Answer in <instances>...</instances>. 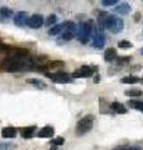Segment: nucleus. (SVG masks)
Instances as JSON below:
<instances>
[{"label":"nucleus","mask_w":143,"mask_h":150,"mask_svg":"<svg viewBox=\"0 0 143 150\" xmlns=\"http://www.w3.org/2000/svg\"><path fill=\"white\" fill-rule=\"evenodd\" d=\"M93 123H95V116L91 115V114L81 118L76 125V134L84 135L86 133H89V131L92 129V126H93Z\"/></svg>","instance_id":"1"},{"label":"nucleus","mask_w":143,"mask_h":150,"mask_svg":"<svg viewBox=\"0 0 143 150\" xmlns=\"http://www.w3.org/2000/svg\"><path fill=\"white\" fill-rule=\"evenodd\" d=\"M123 20L121 18H118L116 15H107V19H106V29H108L113 33V34H118L123 30Z\"/></svg>","instance_id":"2"},{"label":"nucleus","mask_w":143,"mask_h":150,"mask_svg":"<svg viewBox=\"0 0 143 150\" xmlns=\"http://www.w3.org/2000/svg\"><path fill=\"white\" fill-rule=\"evenodd\" d=\"M92 21H86V23H81L78 25V31H77V39L81 41L82 44H86L89 41L90 36L92 34Z\"/></svg>","instance_id":"3"},{"label":"nucleus","mask_w":143,"mask_h":150,"mask_svg":"<svg viewBox=\"0 0 143 150\" xmlns=\"http://www.w3.org/2000/svg\"><path fill=\"white\" fill-rule=\"evenodd\" d=\"M97 70V67H90V65H82V67L73 71L71 75V78H90L93 75V73Z\"/></svg>","instance_id":"4"},{"label":"nucleus","mask_w":143,"mask_h":150,"mask_svg":"<svg viewBox=\"0 0 143 150\" xmlns=\"http://www.w3.org/2000/svg\"><path fill=\"white\" fill-rule=\"evenodd\" d=\"M46 76L49 79H51L54 83H62V84H66V83H71L72 81V78L70 74L67 73H46Z\"/></svg>","instance_id":"5"},{"label":"nucleus","mask_w":143,"mask_h":150,"mask_svg":"<svg viewBox=\"0 0 143 150\" xmlns=\"http://www.w3.org/2000/svg\"><path fill=\"white\" fill-rule=\"evenodd\" d=\"M27 25H29L31 29H39L44 25V18L40 15V14H34L29 18L27 20Z\"/></svg>","instance_id":"6"},{"label":"nucleus","mask_w":143,"mask_h":150,"mask_svg":"<svg viewBox=\"0 0 143 150\" xmlns=\"http://www.w3.org/2000/svg\"><path fill=\"white\" fill-rule=\"evenodd\" d=\"M27 20H29V18H27L26 11H19L14 15V24L16 26L22 28V26L27 25Z\"/></svg>","instance_id":"7"},{"label":"nucleus","mask_w":143,"mask_h":150,"mask_svg":"<svg viewBox=\"0 0 143 150\" xmlns=\"http://www.w3.org/2000/svg\"><path fill=\"white\" fill-rule=\"evenodd\" d=\"M105 40H106V39H105L103 31L96 30L95 35H93V43H92V46H93L95 49H101V48H103Z\"/></svg>","instance_id":"8"},{"label":"nucleus","mask_w":143,"mask_h":150,"mask_svg":"<svg viewBox=\"0 0 143 150\" xmlns=\"http://www.w3.org/2000/svg\"><path fill=\"white\" fill-rule=\"evenodd\" d=\"M110 109L112 110L113 112H117V114H126L127 109L122 103H118V101H113L112 104L110 105Z\"/></svg>","instance_id":"9"},{"label":"nucleus","mask_w":143,"mask_h":150,"mask_svg":"<svg viewBox=\"0 0 143 150\" xmlns=\"http://www.w3.org/2000/svg\"><path fill=\"white\" fill-rule=\"evenodd\" d=\"M55 135V129L52 126H45V128L41 129L39 133H38V137L39 138H51Z\"/></svg>","instance_id":"10"},{"label":"nucleus","mask_w":143,"mask_h":150,"mask_svg":"<svg viewBox=\"0 0 143 150\" xmlns=\"http://www.w3.org/2000/svg\"><path fill=\"white\" fill-rule=\"evenodd\" d=\"M13 15H14V13H13L11 9L1 8L0 9V23H6Z\"/></svg>","instance_id":"11"},{"label":"nucleus","mask_w":143,"mask_h":150,"mask_svg":"<svg viewBox=\"0 0 143 150\" xmlns=\"http://www.w3.org/2000/svg\"><path fill=\"white\" fill-rule=\"evenodd\" d=\"M17 134V130L15 128H13V126H6V128H4L1 130V135L3 138H6V139H11V138H15Z\"/></svg>","instance_id":"12"},{"label":"nucleus","mask_w":143,"mask_h":150,"mask_svg":"<svg viewBox=\"0 0 143 150\" xmlns=\"http://www.w3.org/2000/svg\"><path fill=\"white\" fill-rule=\"evenodd\" d=\"M116 13L121 14V15H127V14L131 13V5L128 3H121L119 5L116 6Z\"/></svg>","instance_id":"13"},{"label":"nucleus","mask_w":143,"mask_h":150,"mask_svg":"<svg viewBox=\"0 0 143 150\" xmlns=\"http://www.w3.org/2000/svg\"><path fill=\"white\" fill-rule=\"evenodd\" d=\"M114 59H117V50L114 48H108L105 51V60L106 62H113Z\"/></svg>","instance_id":"14"},{"label":"nucleus","mask_w":143,"mask_h":150,"mask_svg":"<svg viewBox=\"0 0 143 150\" xmlns=\"http://www.w3.org/2000/svg\"><path fill=\"white\" fill-rule=\"evenodd\" d=\"M36 130V125H33V126H26V128H22L20 131H21V137L25 138V139H29L34 135Z\"/></svg>","instance_id":"15"},{"label":"nucleus","mask_w":143,"mask_h":150,"mask_svg":"<svg viewBox=\"0 0 143 150\" xmlns=\"http://www.w3.org/2000/svg\"><path fill=\"white\" fill-rule=\"evenodd\" d=\"M26 83L27 84H31V85H34V86L39 88V89H45L46 88V84L43 80H40V79H36V78H29V79H26Z\"/></svg>","instance_id":"16"},{"label":"nucleus","mask_w":143,"mask_h":150,"mask_svg":"<svg viewBox=\"0 0 143 150\" xmlns=\"http://www.w3.org/2000/svg\"><path fill=\"white\" fill-rule=\"evenodd\" d=\"M62 30H63V23H61V24H55L51 29L49 30V34L51 36H56L60 33H62Z\"/></svg>","instance_id":"17"},{"label":"nucleus","mask_w":143,"mask_h":150,"mask_svg":"<svg viewBox=\"0 0 143 150\" xmlns=\"http://www.w3.org/2000/svg\"><path fill=\"white\" fill-rule=\"evenodd\" d=\"M140 81V78L136 76V75H128V76H124L121 79V83L123 84H136Z\"/></svg>","instance_id":"18"},{"label":"nucleus","mask_w":143,"mask_h":150,"mask_svg":"<svg viewBox=\"0 0 143 150\" xmlns=\"http://www.w3.org/2000/svg\"><path fill=\"white\" fill-rule=\"evenodd\" d=\"M128 105H130L132 109L140 110V111L143 112V101H140V100H130V101H128Z\"/></svg>","instance_id":"19"},{"label":"nucleus","mask_w":143,"mask_h":150,"mask_svg":"<svg viewBox=\"0 0 143 150\" xmlns=\"http://www.w3.org/2000/svg\"><path fill=\"white\" fill-rule=\"evenodd\" d=\"M73 36H75V31H71V30H63L61 38H62V40L68 41V40H71Z\"/></svg>","instance_id":"20"},{"label":"nucleus","mask_w":143,"mask_h":150,"mask_svg":"<svg viewBox=\"0 0 143 150\" xmlns=\"http://www.w3.org/2000/svg\"><path fill=\"white\" fill-rule=\"evenodd\" d=\"M56 21H57L56 15H55V14H51V15H49V18L46 19L45 25H46V26H51V25H55V24H56Z\"/></svg>","instance_id":"21"},{"label":"nucleus","mask_w":143,"mask_h":150,"mask_svg":"<svg viewBox=\"0 0 143 150\" xmlns=\"http://www.w3.org/2000/svg\"><path fill=\"white\" fill-rule=\"evenodd\" d=\"M132 46H133V44L131 43V41H128V40L118 41V48H121V49H131Z\"/></svg>","instance_id":"22"},{"label":"nucleus","mask_w":143,"mask_h":150,"mask_svg":"<svg viewBox=\"0 0 143 150\" xmlns=\"http://www.w3.org/2000/svg\"><path fill=\"white\" fill-rule=\"evenodd\" d=\"M124 94L128 95V96H141L142 95V91L138 90V89H131V90H127Z\"/></svg>","instance_id":"23"},{"label":"nucleus","mask_w":143,"mask_h":150,"mask_svg":"<svg viewBox=\"0 0 143 150\" xmlns=\"http://www.w3.org/2000/svg\"><path fill=\"white\" fill-rule=\"evenodd\" d=\"M65 64L63 62H61V60H57V62H51V63H49V64H46L47 65V68L50 69V68H59V67H62V65Z\"/></svg>","instance_id":"24"},{"label":"nucleus","mask_w":143,"mask_h":150,"mask_svg":"<svg viewBox=\"0 0 143 150\" xmlns=\"http://www.w3.org/2000/svg\"><path fill=\"white\" fill-rule=\"evenodd\" d=\"M63 143H65V139L63 138H56V139L51 140V144L54 146H60V145H63Z\"/></svg>","instance_id":"25"},{"label":"nucleus","mask_w":143,"mask_h":150,"mask_svg":"<svg viewBox=\"0 0 143 150\" xmlns=\"http://www.w3.org/2000/svg\"><path fill=\"white\" fill-rule=\"evenodd\" d=\"M102 4L105 6H112L117 4V0H102Z\"/></svg>","instance_id":"26"},{"label":"nucleus","mask_w":143,"mask_h":150,"mask_svg":"<svg viewBox=\"0 0 143 150\" xmlns=\"http://www.w3.org/2000/svg\"><path fill=\"white\" fill-rule=\"evenodd\" d=\"M11 144H0V150H11Z\"/></svg>","instance_id":"27"},{"label":"nucleus","mask_w":143,"mask_h":150,"mask_svg":"<svg viewBox=\"0 0 143 150\" xmlns=\"http://www.w3.org/2000/svg\"><path fill=\"white\" fill-rule=\"evenodd\" d=\"M113 150H130V148H128V146H123V145H121V146L114 148Z\"/></svg>","instance_id":"28"},{"label":"nucleus","mask_w":143,"mask_h":150,"mask_svg":"<svg viewBox=\"0 0 143 150\" xmlns=\"http://www.w3.org/2000/svg\"><path fill=\"white\" fill-rule=\"evenodd\" d=\"M140 18H141V14H140V13H136V15H135V21H138V20H140Z\"/></svg>","instance_id":"29"},{"label":"nucleus","mask_w":143,"mask_h":150,"mask_svg":"<svg viewBox=\"0 0 143 150\" xmlns=\"http://www.w3.org/2000/svg\"><path fill=\"white\" fill-rule=\"evenodd\" d=\"M130 150H143V149H141L140 146H132V148H130Z\"/></svg>","instance_id":"30"},{"label":"nucleus","mask_w":143,"mask_h":150,"mask_svg":"<svg viewBox=\"0 0 143 150\" xmlns=\"http://www.w3.org/2000/svg\"><path fill=\"white\" fill-rule=\"evenodd\" d=\"M93 81H95V83H98V81H100V76H98V75H97V76H95Z\"/></svg>","instance_id":"31"}]
</instances>
